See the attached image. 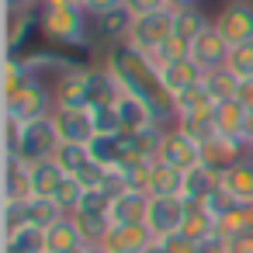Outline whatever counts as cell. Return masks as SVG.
Here are the masks:
<instances>
[{
	"instance_id": "obj_8",
	"label": "cell",
	"mask_w": 253,
	"mask_h": 253,
	"mask_svg": "<svg viewBox=\"0 0 253 253\" xmlns=\"http://www.w3.org/2000/svg\"><path fill=\"white\" fill-rule=\"evenodd\" d=\"M156 160L184 173V170H194V167L201 163V146H194L177 125H170L167 135H163V146H160V156H156Z\"/></svg>"
},
{
	"instance_id": "obj_10",
	"label": "cell",
	"mask_w": 253,
	"mask_h": 253,
	"mask_svg": "<svg viewBox=\"0 0 253 253\" xmlns=\"http://www.w3.org/2000/svg\"><path fill=\"white\" fill-rule=\"evenodd\" d=\"M229 42L222 39V32L211 25L208 32H201L194 42H191V59L205 70V73H211V70H222L225 66V56H229Z\"/></svg>"
},
{
	"instance_id": "obj_24",
	"label": "cell",
	"mask_w": 253,
	"mask_h": 253,
	"mask_svg": "<svg viewBox=\"0 0 253 253\" xmlns=\"http://www.w3.org/2000/svg\"><path fill=\"white\" fill-rule=\"evenodd\" d=\"M87 77H90V66L84 63L77 73H70L66 80L56 84V104L59 108H87Z\"/></svg>"
},
{
	"instance_id": "obj_50",
	"label": "cell",
	"mask_w": 253,
	"mask_h": 253,
	"mask_svg": "<svg viewBox=\"0 0 253 253\" xmlns=\"http://www.w3.org/2000/svg\"><path fill=\"white\" fill-rule=\"evenodd\" d=\"M198 253H229V239L215 232V236H208V239L198 243Z\"/></svg>"
},
{
	"instance_id": "obj_5",
	"label": "cell",
	"mask_w": 253,
	"mask_h": 253,
	"mask_svg": "<svg viewBox=\"0 0 253 253\" xmlns=\"http://www.w3.org/2000/svg\"><path fill=\"white\" fill-rule=\"evenodd\" d=\"M173 35V11H156V14H142L132 21V32H128V45L153 56L167 39Z\"/></svg>"
},
{
	"instance_id": "obj_58",
	"label": "cell",
	"mask_w": 253,
	"mask_h": 253,
	"mask_svg": "<svg viewBox=\"0 0 253 253\" xmlns=\"http://www.w3.org/2000/svg\"><path fill=\"white\" fill-rule=\"evenodd\" d=\"M70 253H87V246H80V250H70Z\"/></svg>"
},
{
	"instance_id": "obj_40",
	"label": "cell",
	"mask_w": 253,
	"mask_h": 253,
	"mask_svg": "<svg viewBox=\"0 0 253 253\" xmlns=\"http://www.w3.org/2000/svg\"><path fill=\"white\" fill-rule=\"evenodd\" d=\"M84 184L77 180V177H63V184L56 187V194H52V201L66 211V215H77V208H80V201H84Z\"/></svg>"
},
{
	"instance_id": "obj_26",
	"label": "cell",
	"mask_w": 253,
	"mask_h": 253,
	"mask_svg": "<svg viewBox=\"0 0 253 253\" xmlns=\"http://www.w3.org/2000/svg\"><path fill=\"white\" fill-rule=\"evenodd\" d=\"M59 218H66V211L52 201V198H42V194H32L25 201V225H35V229H52Z\"/></svg>"
},
{
	"instance_id": "obj_17",
	"label": "cell",
	"mask_w": 253,
	"mask_h": 253,
	"mask_svg": "<svg viewBox=\"0 0 253 253\" xmlns=\"http://www.w3.org/2000/svg\"><path fill=\"white\" fill-rule=\"evenodd\" d=\"M170 104H173V118H177V122H180V118H205V115H215V108H218V104L211 101V94L205 90V84H194V87L173 94Z\"/></svg>"
},
{
	"instance_id": "obj_45",
	"label": "cell",
	"mask_w": 253,
	"mask_h": 253,
	"mask_svg": "<svg viewBox=\"0 0 253 253\" xmlns=\"http://www.w3.org/2000/svg\"><path fill=\"white\" fill-rule=\"evenodd\" d=\"M21 128L25 122L4 115V156H18V146H21Z\"/></svg>"
},
{
	"instance_id": "obj_35",
	"label": "cell",
	"mask_w": 253,
	"mask_h": 253,
	"mask_svg": "<svg viewBox=\"0 0 253 253\" xmlns=\"http://www.w3.org/2000/svg\"><path fill=\"white\" fill-rule=\"evenodd\" d=\"M215 125H218V135H239L243 139V125H246V108L239 101H225L215 108ZM246 142V139H243Z\"/></svg>"
},
{
	"instance_id": "obj_34",
	"label": "cell",
	"mask_w": 253,
	"mask_h": 253,
	"mask_svg": "<svg viewBox=\"0 0 253 253\" xmlns=\"http://www.w3.org/2000/svg\"><path fill=\"white\" fill-rule=\"evenodd\" d=\"M63 170L56 167V160H45V163H32V194H42V198H52L56 187L63 184Z\"/></svg>"
},
{
	"instance_id": "obj_4",
	"label": "cell",
	"mask_w": 253,
	"mask_h": 253,
	"mask_svg": "<svg viewBox=\"0 0 253 253\" xmlns=\"http://www.w3.org/2000/svg\"><path fill=\"white\" fill-rule=\"evenodd\" d=\"M56 149H59V132H56L52 118L25 122L21 146H18V160H25V163H45V160L56 156Z\"/></svg>"
},
{
	"instance_id": "obj_56",
	"label": "cell",
	"mask_w": 253,
	"mask_h": 253,
	"mask_svg": "<svg viewBox=\"0 0 253 253\" xmlns=\"http://www.w3.org/2000/svg\"><path fill=\"white\" fill-rule=\"evenodd\" d=\"M42 4H59V7H84V0H42Z\"/></svg>"
},
{
	"instance_id": "obj_36",
	"label": "cell",
	"mask_w": 253,
	"mask_h": 253,
	"mask_svg": "<svg viewBox=\"0 0 253 253\" xmlns=\"http://www.w3.org/2000/svg\"><path fill=\"white\" fill-rule=\"evenodd\" d=\"M194 146H205V142H211L215 135H218V125H215V115H205V118H180V122H173Z\"/></svg>"
},
{
	"instance_id": "obj_42",
	"label": "cell",
	"mask_w": 253,
	"mask_h": 253,
	"mask_svg": "<svg viewBox=\"0 0 253 253\" xmlns=\"http://www.w3.org/2000/svg\"><path fill=\"white\" fill-rule=\"evenodd\" d=\"M111 198H115V191H108V187H87L77 215H108L111 211Z\"/></svg>"
},
{
	"instance_id": "obj_15",
	"label": "cell",
	"mask_w": 253,
	"mask_h": 253,
	"mask_svg": "<svg viewBox=\"0 0 253 253\" xmlns=\"http://www.w3.org/2000/svg\"><path fill=\"white\" fill-rule=\"evenodd\" d=\"M115 108H118V118H122V128H125V132H142V128L160 125L156 108H153L149 101L135 97V94H122Z\"/></svg>"
},
{
	"instance_id": "obj_22",
	"label": "cell",
	"mask_w": 253,
	"mask_h": 253,
	"mask_svg": "<svg viewBox=\"0 0 253 253\" xmlns=\"http://www.w3.org/2000/svg\"><path fill=\"white\" fill-rule=\"evenodd\" d=\"M35 28H39V11H7V56H21Z\"/></svg>"
},
{
	"instance_id": "obj_48",
	"label": "cell",
	"mask_w": 253,
	"mask_h": 253,
	"mask_svg": "<svg viewBox=\"0 0 253 253\" xmlns=\"http://www.w3.org/2000/svg\"><path fill=\"white\" fill-rule=\"evenodd\" d=\"M125 11H128L132 18L156 14V11H167V0H125Z\"/></svg>"
},
{
	"instance_id": "obj_47",
	"label": "cell",
	"mask_w": 253,
	"mask_h": 253,
	"mask_svg": "<svg viewBox=\"0 0 253 253\" xmlns=\"http://www.w3.org/2000/svg\"><path fill=\"white\" fill-rule=\"evenodd\" d=\"M167 253H198V243L191 239V236H184V232H173V236H167V239H156Z\"/></svg>"
},
{
	"instance_id": "obj_7",
	"label": "cell",
	"mask_w": 253,
	"mask_h": 253,
	"mask_svg": "<svg viewBox=\"0 0 253 253\" xmlns=\"http://www.w3.org/2000/svg\"><path fill=\"white\" fill-rule=\"evenodd\" d=\"M180 225H184V198H160V194H149L146 229L153 232V239H167V236L180 232Z\"/></svg>"
},
{
	"instance_id": "obj_12",
	"label": "cell",
	"mask_w": 253,
	"mask_h": 253,
	"mask_svg": "<svg viewBox=\"0 0 253 253\" xmlns=\"http://www.w3.org/2000/svg\"><path fill=\"white\" fill-rule=\"evenodd\" d=\"M149 243H156V239L146 229V222H139V225H111V232L101 243V250L104 253H142Z\"/></svg>"
},
{
	"instance_id": "obj_20",
	"label": "cell",
	"mask_w": 253,
	"mask_h": 253,
	"mask_svg": "<svg viewBox=\"0 0 253 253\" xmlns=\"http://www.w3.org/2000/svg\"><path fill=\"white\" fill-rule=\"evenodd\" d=\"M153 163L156 160H125L111 170L118 191H142L149 194V180H153Z\"/></svg>"
},
{
	"instance_id": "obj_57",
	"label": "cell",
	"mask_w": 253,
	"mask_h": 253,
	"mask_svg": "<svg viewBox=\"0 0 253 253\" xmlns=\"http://www.w3.org/2000/svg\"><path fill=\"white\" fill-rule=\"evenodd\" d=\"M142 253H167V250H163V246H160V243H149V246H146V250H142Z\"/></svg>"
},
{
	"instance_id": "obj_23",
	"label": "cell",
	"mask_w": 253,
	"mask_h": 253,
	"mask_svg": "<svg viewBox=\"0 0 253 253\" xmlns=\"http://www.w3.org/2000/svg\"><path fill=\"white\" fill-rule=\"evenodd\" d=\"M80 246H87V243H84L73 215H66L52 229H45V253H70V250H80Z\"/></svg>"
},
{
	"instance_id": "obj_3",
	"label": "cell",
	"mask_w": 253,
	"mask_h": 253,
	"mask_svg": "<svg viewBox=\"0 0 253 253\" xmlns=\"http://www.w3.org/2000/svg\"><path fill=\"white\" fill-rule=\"evenodd\" d=\"M211 25L222 32L229 45H250L253 42V0H225L222 11L211 18Z\"/></svg>"
},
{
	"instance_id": "obj_46",
	"label": "cell",
	"mask_w": 253,
	"mask_h": 253,
	"mask_svg": "<svg viewBox=\"0 0 253 253\" xmlns=\"http://www.w3.org/2000/svg\"><path fill=\"white\" fill-rule=\"evenodd\" d=\"M25 225V201H4V236Z\"/></svg>"
},
{
	"instance_id": "obj_52",
	"label": "cell",
	"mask_w": 253,
	"mask_h": 253,
	"mask_svg": "<svg viewBox=\"0 0 253 253\" xmlns=\"http://www.w3.org/2000/svg\"><path fill=\"white\" fill-rule=\"evenodd\" d=\"M236 101H239V104H243L246 111L253 108V77H250V80H239V90H236Z\"/></svg>"
},
{
	"instance_id": "obj_39",
	"label": "cell",
	"mask_w": 253,
	"mask_h": 253,
	"mask_svg": "<svg viewBox=\"0 0 253 253\" xmlns=\"http://www.w3.org/2000/svg\"><path fill=\"white\" fill-rule=\"evenodd\" d=\"M73 218H77L80 236H84L87 246H101L104 236L111 232V218H108V215H73Z\"/></svg>"
},
{
	"instance_id": "obj_9",
	"label": "cell",
	"mask_w": 253,
	"mask_h": 253,
	"mask_svg": "<svg viewBox=\"0 0 253 253\" xmlns=\"http://www.w3.org/2000/svg\"><path fill=\"white\" fill-rule=\"evenodd\" d=\"M246 156H250V146L239 135H215L211 142L201 146V163L211 167L215 173H222L225 167H232V163H239Z\"/></svg>"
},
{
	"instance_id": "obj_2",
	"label": "cell",
	"mask_w": 253,
	"mask_h": 253,
	"mask_svg": "<svg viewBox=\"0 0 253 253\" xmlns=\"http://www.w3.org/2000/svg\"><path fill=\"white\" fill-rule=\"evenodd\" d=\"M56 94L52 87L39 84V80H28L14 97H4V115L18 118V122H42V118H52L56 115Z\"/></svg>"
},
{
	"instance_id": "obj_31",
	"label": "cell",
	"mask_w": 253,
	"mask_h": 253,
	"mask_svg": "<svg viewBox=\"0 0 253 253\" xmlns=\"http://www.w3.org/2000/svg\"><path fill=\"white\" fill-rule=\"evenodd\" d=\"M208 28H211V18L201 7H187V11H177L173 14V35H180L184 42H194Z\"/></svg>"
},
{
	"instance_id": "obj_18",
	"label": "cell",
	"mask_w": 253,
	"mask_h": 253,
	"mask_svg": "<svg viewBox=\"0 0 253 253\" xmlns=\"http://www.w3.org/2000/svg\"><path fill=\"white\" fill-rule=\"evenodd\" d=\"M28 198H32V163L4 156V201H28Z\"/></svg>"
},
{
	"instance_id": "obj_51",
	"label": "cell",
	"mask_w": 253,
	"mask_h": 253,
	"mask_svg": "<svg viewBox=\"0 0 253 253\" xmlns=\"http://www.w3.org/2000/svg\"><path fill=\"white\" fill-rule=\"evenodd\" d=\"M229 253H253V232H239L229 239Z\"/></svg>"
},
{
	"instance_id": "obj_29",
	"label": "cell",
	"mask_w": 253,
	"mask_h": 253,
	"mask_svg": "<svg viewBox=\"0 0 253 253\" xmlns=\"http://www.w3.org/2000/svg\"><path fill=\"white\" fill-rule=\"evenodd\" d=\"M125 135V132H122ZM122 135H94L87 142L94 163H101L104 170H115L118 163H125V146H122Z\"/></svg>"
},
{
	"instance_id": "obj_30",
	"label": "cell",
	"mask_w": 253,
	"mask_h": 253,
	"mask_svg": "<svg viewBox=\"0 0 253 253\" xmlns=\"http://www.w3.org/2000/svg\"><path fill=\"white\" fill-rule=\"evenodd\" d=\"M4 253H45V232L35 225H21L4 236Z\"/></svg>"
},
{
	"instance_id": "obj_13",
	"label": "cell",
	"mask_w": 253,
	"mask_h": 253,
	"mask_svg": "<svg viewBox=\"0 0 253 253\" xmlns=\"http://www.w3.org/2000/svg\"><path fill=\"white\" fill-rule=\"evenodd\" d=\"M132 21H135V18H132L125 7L94 18V42L104 45V49H111V45H125V42H128V32H132Z\"/></svg>"
},
{
	"instance_id": "obj_53",
	"label": "cell",
	"mask_w": 253,
	"mask_h": 253,
	"mask_svg": "<svg viewBox=\"0 0 253 253\" xmlns=\"http://www.w3.org/2000/svg\"><path fill=\"white\" fill-rule=\"evenodd\" d=\"M7 11H39L42 7V0H4Z\"/></svg>"
},
{
	"instance_id": "obj_25",
	"label": "cell",
	"mask_w": 253,
	"mask_h": 253,
	"mask_svg": "<svg viewBox=\"0 0 253 253\" xmlns=\"http://www.w3.org/2000/svg\"><path fill=\"white\" fill-rule=\"evenodd\" d=\"M218 187V173L205 163H198L194 170H184V187H180V198L184 201H205L211 191Z\"/></svg>"
},
{
	"instance_id": "obj_21",
	"label": "cell",
	"mask_w": 253,
	"mask_h": 253,
	"mask_svg": "<svg viewBox=\"0 0 253 253\" xmlns=\"http://www.w3.org/2000/svg\"><path fill=\"white\" fill-rule=\"evenodd\" d=\"M118 97H122V84L104 66H90V77H87V108L118 104Z\"/></svg>"
},
{
	"instance_id": "obj_14",
	"label": "cell",
	"mask_w": 253,
	"mask_h": 253,
	"mask_svg": "<svg viewBox=\"0 0 253 253\" xmlns=\"http://www.w3.org/2000/svg\"><path fill=\"white\" fill-rule=\"evenodd\" d=\"M156 70H160V87H163V94H167V97H173V94H180V90H187V87L201 84V77H205V70H201L194 59L163 63V66H156Z\"/></svg>"
},
{
	"instance_id": "obj_33",
	"label": "cell",
	"mask_w": 253,
	"mask_h": 253,
	"mask_svg": "<svg viewBox=\"0 0 253 253\" xmlns=\"http://www.w3.org/2000/svg\"><path fill=\"white\" fill-rule=\"evenodd\" d=\"M201 84H205V90L211 94V101L215 104H225V101H236V90H239V80L222 66V70H211V73H205L201 77Z\"/></svg>"
},
{
	"instance_id": "obj_6",
	"label": "cell",
	"mask_w": 253,
	"mask_h": 253,
	"mask_svg": "<svg viewBox=\"0 0 253 253\" xmlns=\"http://www.w3.org/2000/svg\"><path fill=\"white\" fill-rule=\"evenodd\" d=\"M25 66H28L32 80H39V84H45V87L56 90V84L66 80L70 73H77L84 63H80V59H70V56H63V52L42 49V52H25Z\"/></svg>"
},
{
	"instance_id": "obj_27",
	"label": "cell",
	"mask_w": 253,
	"mask_h": 253,
	"mask_svg": "<svg viewBox=\"0 0 253 253\" xmlns=\"http://www.w3.org/2000/svg\"><path fill=\"white\" fill-rule=\"evenodd\" d=\"M56 167L66 173V177H80L90 163H94V156H90V149L84 146V142H59V149H56Z\"/></svg>"
},
{
	"instance_id": "obj_11",
	"label": "cell",
	"mask_w": 253,
	"mask_h": 253,
	"mask_svg": "<svg viewBox=\"0 0 253 253\" xmlns=\"http://www.w3.org/2000/svg\"><path fill=\"white\" fill-rule=\"evenodd\" d=\"M52 125L59 132V142H84L87 146L94 139V125H90L87 108H56Z\"/></svg>"
},
{
	"instance_id": "obj_54",
	"label": "cell",
	"mask_w": 253,
	"mask_h": 253,
	"mask_svg": "<svg viewBox=\"0 0 253 253\" xmlns=\"http://www.w3.org/2000/svg\"><path fill=\"white\" fill-rule=\"evenodd\" d=\"M187 7H198V0H167V11H187Z\"/></svg>"
},
{
	"instance_id": "obj_44",
	"label": "cell",
	"mask_w": 253,
	"mask_h": 253,
	"mask_svg": "<svg viewBox=\"0 0 253 253\" xmlns=\"http://www.w3.org/2000/svg\"><path fill=\"white\" fill-rule=\"evenodd\" d=\"M201 205H205V211H208V215H211V218L218 222V218H225L229 211H236V205H239V201H236V198H232L229 191L215 187V191H211V194H208V198H205Z\"/></svg>"
},
{
	"instance_id": "obj_1",
	"label": "cell",
	"mask_w": 253,
	"mask_h": 253,
	"mask_svg": "<svg viewBox=\"0 0 253 253\" xmlns=\"http://www.w3.org/2000/svg\"><path fill=\"white\" fill-rule=\"evenodd\" d=\"M39 32L45 42L63 49H94V18L84 7H59L42 4L39 7Z\"/></svg>"
},
{
	"instance_id": "obj_38",
	"label": "cell",
	"mask_w": 253,
	"mask_h": 253,
	"mask_svg": "<svg viewBox=\"0 0 253 253\" xmlns=\"http://www.w3.org/2000/svg\"><path fill=\"white\" fill-rule=\"evenodd\" d=\"M28 80H32V73L25 66V52L21 56H7L4 59V97H14Z\"/></svg>"
},
{
	"instance_id": "obj_37",
	"label": "cell",
	"mask_w": 253,
	"mask_h": 253,
	"mask_svg": "<svg viewBox=\"0 0 253 253\" xmlns=\"http://www.w3.org/2000/svg\"><path fill=\"white\" fill-rule=\"evenodd\" d=\"M87 115H90L94 135H122V132H125L115 104H97V108H87Z\"/></svg>"
},
{
	"instance_id": "obj_43",
	"label": "cell",
	"mask_w": 253,
	"mask_h": 253,
	"mask_svg": "<svg viewBox=\"0 0 253 253\" xmlns=\"http://www.w3.org/2000/svg\"><path fill=\"white\" fill-rule=\"evenodd\" d=\"M177 59H191V42H184L180 35H170V39L153 52V63L163 66V63H177Z\"/></svg>"
},
{
	"instance_id": "obj_16",
	"label": "cell",
	"mask_w": 253,
	"mask_h": 253,
	"mask_svg": "<svg viewBox=\"0 0 253 253\" xmlns=\"http://www.w3.org/2000/svg\"><path fill=\"white\" fill-rule=\"evenodd\" d=\"M146 208H149V194L142 191H115L111 198V225H139L146 222Z\"/></svg>"
},
{
	"instance_id": "obj_28",
	"label": "cell",
	"mask_w": 253,
	"mask_h": 253,
	"mask_svg": "<svg viewBox=\"0 0 253 253\" xmlns=\"http://www.w3.org/2000/svg\"><path fill=\"white\" fill-rule=\"evenodd\" d=\"M180 232H184V236H191L194 243H201V239L215 236V218L205 211V205H201V201H184V225H180Z\"/></svg>"
},
{
	"instance_id": "obj_32",
	"label": "cell",
	"mask_w": 253,
	"mask_h": 253,
	"mask_svg": "<svg viewBox=\"0 0 253 253\" xmlns=\"http://www.w3.org/2000/svg\"><path fill=\"white\" fill-rule=\"evenodd\" d=\"M180 187H184V173L156 160V163H153V180H149V194H160V198H180Z\"/></svg>"
},
{
	"instance_id": "obj_55",
	"label": "cell",
	"mask_w": 253,
	"mask_h": 253,
	"mask_svg": "<svg viewBox=\"0 0 253 253\" xmlns=\"http://www.w3.org/2000/svg\"><path fill=\"white\" fill-rule=\"evenodd\" d=\"M243 139H246V146L253 142V108L246 111V125H243Z\"/></svg>"
},
{
	"instance_id": "obj_49",
	"label": "cell",
	"mask_w": 253,
	"mask_h": 253,
	"mask_svg": "<svg viewBox=\"0 0 253 253\" xmlns=\"http://www.w3.org/2000/svg\"><path fill=\"white\" fill-rule=\"evenodd\" d=\"M118 7H125V0H84V11H87L90 18H101V14L118 11Z\"/></svg>"
},
{
	"instance_id": "obj_41",
	"label": "cell",
	"mask_w": 253,
	"mask_h": 253,
	"mask_svg": "<svg viewBox=\"0 0 253 253\" xmlns=\"http://www.w3.org/2000/svg\"><path fill=\"white\" fill-rule=\"evenodd\" d=\"M225 70L236 80H250L253 77V42L250 45H232L229 56H225Z\"/></svg>"
},
{
	"instance_id": "obj_59",
	"label": "cell",
	"mask_w": 253,
	"mask_h": 253,
	"mask_svg": "<svg viewBox=\"0 0 253 253\" xmlns=\"http://www.w3.org/2000/svg\"><path fill=\"white\" fill-rule=\"evenodd\" d=\"M250 160H253V142H250Z\"/></svg>"
},
{
	"instance_id": "obj_19",
	"label": "cell",
	"mask_w": 253,
	"mask_h": 253,
	"mask_svg": "<svg viewBox=\"0 0 253 253\" xmlns=\"http://www.w3.org/2000/svg\"><path fill=\"white\" fill-rule=\"evenodd\" d=\"M218 187L229 191L239 205H243V201H253V160L246 156V160L225 167V170L218 173Z\"/></svg>"
}]
</instances>
